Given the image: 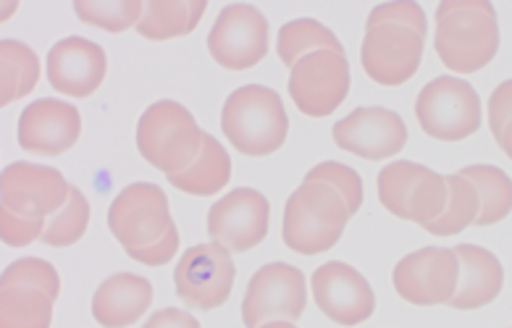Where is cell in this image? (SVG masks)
Here are the masks:
<instances>
[{
	"label": "cell",
	"instance_id": "obj_1",
	"mask_svg": "<svg viewBox=\"0 0 512 328\" xmlns=\"http://www.w3.org/2000/svg\"><path fill=\"white\" fill-rule=\"evenodd\" d=\"M71 195L58 168L16 161L0 176V237L8 247H27L43 237L45 226Z\"/></svg>",
	"mask_w": 512,
	"mask_h": 328
},
{
	"label": "cell",
	"instance_id": "obj_2",
	"mask_svg": "<svg viewBox=\"0 0 512 328\" xmlns=\"http://www.w3.org/2000/svg\"><path fill=\"white\" fill-rule=\"evenodd\" d=\"M108 229L142 266H166L179 247L169 200L158 184L134 182L121 189L108 208Z\"/></svg>",
	"mask_w": 512,
	"mask_h": 328
},
{
	"label": "cell",
	"instance_id": "obj_3",
	"mask_svg": "<svg viewBox=\"0 0 512 328\" xmlns=\"http://www.w3.org/2000/svg\"><path fill=\"white\" fill-rule=\"evenodd\" d=\"M434 48L449 71L473 74L499 50L497 11L489 0H442L436 8Z\"/></svg>",
	"mask_w": 512,
	"mask_h": 328
},
{
	"label": "cell",
	"instance_id": "obj_4",
	"mask_svg": "<svg viewBox=\"0 0 512 328\" xmlns=\"http://www.w3.org/2000/svg\"><path fill=\"white\" fill-rule=\"evenodd\" d=\"M221 129L242 155L260 158L276 153L289 132L281 95L263 84H245L234 90L221 111Z\"/></svg>",
	"mask_w": 512,
	"mask_h": 328
},
{
	"label": "cell",
	"instance_id": "obj_5",
	"mask_svg": "<svg viewBox=\"0 0 512 328\" xmlns=\"http://www.w3.org/2000/svg\"><path fill=\"white\" fill-rule=\"evenodd\" d=\"M350 218L337 189L321 182H302L287 200L281 237L292 252L318 255L337 245Z\"/></svg>",
	"mask_w": 512,
	"mask_h": 328
},
{
	"label": "cell",
	"instance_id": "obj_6",
	"mask_svg": "<svg viewBox=\"0 0 512 328\" xmlns=\"http://www.w3.org/2000/svg\"><path fill=\"white\" fill-rule=\"evenodd\" d=\"M205 132L182 103L158 100L137 124V150L166 176L182 174L203 150Z\"/></svg>",
	"mask_w": 512,
	"mask_h": 328
},
{
	"label": "cell",
	"instance_id": "obj_7",
	"mask_svg": "<svg viewBox=\"0 0 512 328\" xmlns=\"http://www.w3.org/2000/svg\"><path fill=\"white\" fill-rule=\"evenodd\" d=\"M58 292L61 279L48 260L11 263L0 281V328H50Z\"/></svg>",
	"mask_w": 512,
	"mask_h": 328
},
{
	"label": "cell",
	"instance_id": "obj_8",
	"mask_svg": "<svg viewBox=\"0 0 512 328\" xmlns=\"http://www.w3.org/2000/svg\"><path fill=\"white\" fill-rule=\"evenodd\" d=\"M379 200L392 216L426 229L444 213L447 176L421 163L394 161L379 171Z\"/></svg>",
	"mask_w": 512,
	"mask_h": 328
},
{
	"label": "cell",
	"instance_id": "obj_9",
	"mask_svg": "<svg viewBox=\"0 0 512 328\" xmlns=\"http://www.w3.org/2000/svg\"><path fill=\"white\" fill-rule=\"evenodd\" d=\"M415 116L428 137L442 142L468 140L481 126V100L468 82L436 77L415 100Z\"/></svg>",
	"mask_w": 512,
	"mask_h": 328
},
{
	"label": "cell",
	"instance_id": "obj_10",
	"mask_svg": "<svg viewBox=\"0 0 512 328\" xmlns=\"http://www.w3.org/2000/svg\"><path fill=\"white\" fill-rule=\"evenodd\" d=\"M426 35L405 24H365L360 63L363 71L381 87H400L415 77L421 66Z\"/></svg>",
	"mask_w": 512,
	"mask_h": 328
},
{
	"label": "cell",
	"instance_id": "obj_11",
	"mask_svg": "<svg viewBox=\"0 0 512 328\" xmlns=\"http://www.w3.org/2000/svg\"><path fill=\"white\" fill-rule=\"evenodd\" d=\"M308 305V289L300 268L289 263H268L247 284L242 300L245 328H260L271 321H297Z\"/></svg>",
	"mask_w": 512,
	"mask_h": 328
},
{
	"label": "cell",
	"instance_id": "obj_12",
	"mask_svg": "<svg viewBox=\"0 0 512 328\" xmlns=\"http://www.w3.org/2000/svg\"><path fill=\"white\" fill-rule=\"evenodd\" d=\"M289 95L305 116L323 119L350 95V63L344 53L318 50L292 66Z\"/></svg>",
	"mask_w": 512,
	"mask_h": 328
},
{
	"label": "cell",
	"instance_id": "obj_13",
	"mask_svg": "<svg viewBox=\"0 0 512 328\" xmlns=\"http://www.w3.org/2000/svg\"><path fill=\"white\" fill-rule=\"evenodd\" d=\"M234 260L229 250L216 242L195 245L184 252L174 271V287L179 300L195 310L221 308L234 287Z\"/></svg>",
	"mask_w": 512,
	"mask_h": 328
},
{
	"label": "cell",
	"instance_id": "obj_14",
	"mask_svg": "<svg viewBox=\"0 0 512 328\" xmlns=\"http://www.w3.org/2000/svg\"><path fill=\"white\" fill-rule=\"evenodd\" d=\"M392 284L402 300L418 308L449 305L460 284V260L447 247H423L394 266Z\"/></svg>",
	"mask_w": 512,
	"mask_h": 328
},
{
	"label": "cell",
	"instance_id": "obj_15",
	"mask_svg": "<svg viewBox=\"0 0 512 328\" xmlns=\"http://www.w3.org/2000/svg\"><path fill=\"white\" fill-rule=\"evenodd\" d=\"M213 61L229 71L258 66L268 53V21L250 3H232L218 14L208 35Z\"/></svg>",
	"mask_w": 512,
	"mask_h": 328
},
{
	"label": "cell",
	"instance_id": "obj_16",
	"mask_svg": "<svg viewBox=\"0 0 512 328\" xmlns=\"http://www.w3.org/2000/svg\"><path fill=\"white\" fill-rule=\"evenodd\" d=\"M271 205L258 189L239 187L208 210V237L229 252L258 247L268 234Z\"/></svg>",
	"mask_w": 512,
	"mask_h": 328
},
{
	"label": "cell",
	"instance_id": "obj_17",
	"mask_svg": "<svg viewBox=\"0 0 512 328\" xmlns=\"http://www.w3.org/2000/svg\"><path fill=\"white\" fill-rule=\"evenodd\" d=\"M331 134L344 153L358 155L365 161L392 158L407 145V126L400 113L379 108V105L352 111L350 116L334 124Z\"/></svg>",
	"mask_w": 512,
	"mask_h": 328
},
{
	"label": "cell",
	"instance_id": "obj_18",
	"mask_svg": "<svg viewBox=\"0 0 512 328\" xmlns=\"http://www.w3.org/2000/svg\"><path fill=\"white\" fill-rule=\"evenodd\" d=\"M313 297L321 313L339 326H358L376 310V294L363 273L339 260L313 273Z\"/></svg>",
	"mask_w": 512,
	"mask_h": 328
},
{
	"label": "cell",
	"instance_id": "obj_19",
	"mask_svg": "<svg viewBox=\"0 0 512 328\" xmlns=\"http://www.w3.org/2000/svg\"><path fill=\"white\" fill-rule=\"evenodd\" d=\"M108 71L106 50L85 37H66L48 53V82L71 98H90Z\"/></svg>",
	"mask_w": 512,
	"mask_h": 328
},
{
	"label": "cell",
	"instance_id": "obj_20",
	"mask_svg": "<svg viewBox=\"0 0 512 328\" xmlns=\"http://www.w3.org/2000/svg\"><path fill=\"white\" fill-rule=\"evenodd\" d=\"M82 119L74 105L64 100H35L19 116V145L37 155H61L77 145Z\"/></svg>",
	"mask_w": 512,
	"mask_h": 328
},
{
	"label": "cell",
	"instance_id": "obj_21",
	"mask_svg": "<svg viewBox=\"0 0 512 328\" xmlns=\"http://www.w3.org/2000/svg\"><path fill=\"white\" fill-rule=\"evenodd\" d=\"M153 284L137 273H113L92 294V315L103 328H127L148 313Z\"/></svg>",
	"mask_w": 512,
	"mask_h": 328
},
{
	"label": "cell",
	"instance_id": "obj_22",
	"mask_svg": "<svg viewBox=\"0 0 512 328\" xmlns=\"http://www.w3.org/2000/svg\"><path fill=\"white\" fill-rule=\"evenodd\" d=\"M455 255L460 260V284L449 308L478 310L497 300L505 284V271L497 255L478 245H457Z\"/></svg>",
	"mask_w": 512,
	"mask_h": 328
},
{
	"label": "cell",
	"instance_id": "obj_23",
	"mask_svg": "<svg viewBox=\"0 0 512 328\" xmlns=\"http://www.w3.org/2000/svg\"><path fill=\"white\" fill-rule=\"evenodd\" d=\"M208 3L205 0H148L142 3V19L137 32L148 40H171L190 35L200 24Z\"/></svg>",
	"mask_w": 512,
	"mask_h": 328
},
{
	"label": "cell",
	"instance_id": "obj_24",
	"mask_svg": "<svg viewBox=\"0 0 512 328\" xmlns=\"http://www.w3.org/2000/svg\"><path fill=\"white\" fill-rule=\"evenodd\" d=\"M166 179H169L171 187L182 189L187 195H216L218 189H224L232 179V161H229V153L224 147L218 145L216 137L205 134L203 150L197 155V161L182 174L166 176Z\"/></svg>",
	"mask_w": 512,
	"mask_h": 328
},
{
	"label": "cell",
	"instance_id": "obj_25",
	"mask_svg": "<svg viewBox=\"0 0 512 328\" xmlns=\"http://www.w3.org/2000/svg\"><path fill=\"white\" fill-rule=\"evenodd\" d=\"M0 69H3V77H0V103L3 105L22 100L35 90L40 79L37 53L19 40L0 42Z\"/></svg>",
	"mask_w": 512,
	"mask_h": 328
},
{
	"label": "cell",
	"instance_id": "obj_26",
	"mask_svg": "<svg viewBox=\"0 0 512 328\" xmlns=\"http://www.w3.org/2000/svg\"><path fill=\"white\" fill-rule=\"evenodd\" d=\"M481 213V195L476 184L465 179L463 174L447 176V205L444 213L436 218L434 224H428L426 231L434 237H455L470 224H476Z\"/></svg>",
	"mask_w": 512,
	"mask_h": 328
},
{
	"label": "cell",
	"instance_id": "obj_27",
	"mask_svg": "<svg viewBox=\"0 0 512 328\" xmlns=\"http://www.w3.org/2000/svg\"><path fill=\"white\" fill-rule=\"evenodd\" d=\"M460 174L476 184L481 195V213L476 226H491L505 221L512 210V179L497 166H465Z\"/></svg>",
	"mask_w": 512,
	"mask_h": 328
},
{
	"label": "cell",
	"instance_id": "obj_28",
	"mask_svg": "<svg viewBox=\"0 0 512 328\" xmlns=\"http://www.w3.org/2000/svg\"><path fill=\"white\" fill-rule=\"evenodd\" d=\"M279 58L284 66H295L297 61H302L310 53H318V50H334V53H344L342 42L337 40V35L326 29L323 24H318L316 19H295L287 21L284 27L279 29Z\"/></svg>",
	"mask_w": 512,
	"mask_h": 328
},
{
	"label": "cell",
	"instance_id": "obj_29",
	"mask_svg": "<svg viewBox=\"0 0 512 328\" xmlns=\"http://www.w3.org/2000/svg\"><path fill=\"white\" fill-rule=\"evenodd\" d=\"M74 14L90 27L106 32H127L142 19L140 0H74Z\"/></svg>",
	"mask_w": 512,
	"mask_h": 328
},
{
	"label": "cell",
	"instance_id": "obj_30",
	"mask_svg": "<svg viewBox=\"0 0 512 328\" xmlns=\"http://www.w3.org/2000/svg\"><path fill=\"white\" fill-rule=\"evenodd\" d=\"M87 224H90V203L77 187H71L69 200L56 216L50 218L40 242L50 247H69L85 237Z\"/></svg>",
	"mask_w": 512,
	"mask_h": 328
},
{
	"label": "cell",
	"instance_id": "obj_31",
	"mask_svg": "<svg viewBox=\"0 0 512 328\" xmlns=\"http://www.w3.org/2000/svg\"><path fill=\"white\" fill-rule=\"evenodd\" d=\"M305 182H321L334 187L342 195L344 205L350 210V216H355L363 205V179L355 168L344 166L337 161H323L316 168H310Z\"/></svg>",
	"mask_w": 512,
	"mask_h": 328
},
{
	"label": "cell",
	"instance_id": "obj_32",
	"mask_svg": "<svg viewBox=\"0 0 512 328\" xmlns=\"http://www.w3.org/2000/svg\"><path fill=\"white\" fill-rule=\"evenodd\" d=\"M384 21L405 24V27H413L421 35H426V14L413 0H397V3H384V6L373 8L371 16H368V24H384Z\"/></svg>",
	"mask_w": 512,
	"mask_h": 328
},
{
	"label": "cell",
	"instance_id": "obj_33",
	"mask_svg": "<svg viewBox=\"0 0 512 328\" xmlns=\"http://www.w3.org/2000/svg\"><path fill=\"white\" fill-rule=\"evenodd\" d=\"M512 121V79L502 82L489 98V126L491 134L497 137Z\"/></svg>",
	"mask_w": 512,
	"mask_h": 328
},
{
	"label": "cell",
	"instance_id": "obj_34",
	"mask_svg": "<svg viewBox=\"0 0 512 328\" xmlns=\"http://www.w3.org/2000/svg\"><path fill=\"white\" fill-rule=\"evenodd\" d=\"M142 328H200L195 315L184 313L176 308H163L148 318V323Z\"/></svg>",
	"mask_w": 512,
	"mask_h": 328
},
{
	"label": "cell",
	"instance_id": "obj_35",
	"mask_svg": "<svg viewBox=\"0 0 512 328\" xmlns=\"http://www.w3.org/2000/svg\"><path fill=\"white\" fill-rule=\"evenodd\" d=\"M494 140H497V145L502 147V153H505L507 158L512 161V121L505 126V129H502V132L497 134V137H494Z\"/></svg>",
	"mask_w": 512,
	"mask_h": 328
},
{
	"label": "cell",
	"instance_id": "obj_36",
	"mask_svg": "<svg viewBox=\"0 0 512 328\" xmlns=\"http://www.w3.org/2000/svg\"><path fill=\"white\" fill-rule=\"evenodd\" d=\"M260 328H297V326L289 321H271V323H263Z\"/></svg>",
	"mask_w": 512,
	"mask_h": 328
}]
</instances>
